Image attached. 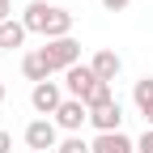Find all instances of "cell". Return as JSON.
<instances>
[{
  "label": "cell",
  "instance_id": "cell-10",
  "mask_svg": "<svg viewBox=\"0 0 153 153\" xmlns=\"http://www.w3.org/2000/svg\"><path fill=\"white\" fill-rule=\"evenodd\" d=\"M132 102H136V111L149 119V128H153V76H140L136 85H132Z\"/></svg>",
  "mask_w": 153,
  "mask_h": 153
},
{
  "label": "cell",
  "instance_id": "cell-16",
  "mask_svg": "<svg viewBox=\"0 0 153 153\" xmlns=\"http://www.w3.org/2000/svg\"><path fill=\"white\" fill-rule=\"evenodd\" d=\"M0 153H13V132L0 128Z\"/></svg>",
  "mask_w": 153,
  "mask_h": 153
},
{
  "label": "cell",
  "instance_id": "cell-11",
  "mask_svg": "<svg viewBox=\"0 0 153 153\" xmlns=\"http://www.w3.org/2000/svg\"><path fill=\"white\" fill-rule=\"evenodd\" d=\"M26 38H30V30L22 26V17H9V22L0 26V47H4V51H13V47H22Z\"/></svg>",
  "mask_w": 153,
  "mask_h": 153
},
{
  "label": "cell",
  "instance_id": "cell-17",
  "mask_svg": "<svg viewBox=\"0 0 153 153\" xmlns=\"http://www.w3.org/2000/svg\"><path fill=\"white\" fill-rule=\"evenodd\" d=\"M9 17H13V0H0V26L9 22Z\"/></svg>",
  "mask_w": 153,
  "mask_h": 153
},
{
  "label": "cell",
  "instance_id": "cell-12",
  "mask_svg": "<svg viewBox=\"0 0 153 153\" xmlns=\"http://www.w3.org/2000/svg\"><path fill=\"white\" fill-rule=\"evenodd\" d=\"M22 72H26V81H34V85L51 81V72H47V64H43L38 51H26V55H22Z\"/></svg>",
  "mask_w": 153,
  "mask_h": 153
},
{
  "label": "cell",
  "instance_id": "cell-13",
  "mask_svg": "<svg viewBox=\"0 0 153 153\" xmlns=\"http://www.w3.org/2000/svg\"><path fill=\"white\" fill-rule=\"evenodd\" d=\"M55 153H94V149H89V140H85V136H64Z\"/></svg>",
  "mask_w": 153,
  "mask_h": 153
},
{
  "label": "cell",
  "instance_id": "cell-1",
  "mask_svg": "<svg viewBox=\"0 0 153 153\" xmlns=\"http://www.w3.org/2000/svg\"><path fill=\"white\" fill-rule=\"evenodd\" d=\"M22 26L30 34H43V43H51V38H68L72 34V13L60 9V4H47V0H30L22 9Z\"/></svg>",
  "mask_w": 153,
  "mask_h": 153
},
{
  "label": "cell",
  "instance_id": "cell-9",
  "mask_svg": "<svg viewBox=\"0 0 153 153\" xmlns=\"http://www.w3.org/2000/svg\"><path fill=\"white\" fill-rule=\"evenodd\" d=\"M94 153H136V140L123 136V132H102V136H94L89 140Z\"/></svg>",
  "mask_w": 153,
  "mask_h": 153
},
{
  "label": "cell",
  "instance_id": "cell-7",
  "mask_svg": "<svg viewBox=\"0 0 153 153\" xmlns=\"http://www.w3.org/2000/svg\"><path fill=\"white\" fill-rule=\"evenodd\" d=\"M89 128L98 132V136L102 132H123V106H119V98L106 102V106H94L89 111Z\"/></svg>",
  "mask_w": 153,
  "mask_h": 153
},
{
  "label": "cell",
  "instance_id": "cell-2",
  "mask_svg": "<svg viewBox=\"0 0 153 153\" xmlns=\"http://www.w3.org/2000/svg\"><path fill=\"white\" fill-rule=\"evenodd\" d=\"M38 55H43V64H47V72L55 76V72H68V68H76L81 64V43L68 34V38H51V43H43L38 47Z\"/></svg>",
  "mask_w": 153,
  "mask_h": 153
},
{
  "label": "cell",
  "instance_id": "cell-14",
  "mask_svg": "<svg viewBox=\"0 0 153 153\" xmlns=\"http://www.w3.org/2000/svg\"><path fill=\"white\" fill-rule=\"evenodd\" d=\"M136 153H153V128H145V136L136 140Z\"/></svg>",
  "mask_w": 153,
  "mask_h": 153
},
{
  "label": "cell",
  "instance_id": "cell-4",
  "mask_svg": "<svg viewBox=\"0 0 153 153\" xmlns=\"http://www.w3.org/2000/svg\"><path fill=\"white\" fill-rule=\"evenodd\" d=\"M30 106L38 111V119H47V115L55 119V111L64 106V85H60V81H43V85H34V89H30Z\"/></svg>",
  "mask_w": 153,
  "mask_h": 153
},
{
  "label": "cell",
  "instance_id": "cell-5",
  "mask_svg": "<svg viewBox=\"0 0 153 153\" xmlns=\"http://www.w3.org/2000/svg\"><path fill=\"white\" fill-rule=\"evenodd\" d=\"M89 123V106L81 98H64V106L55 111V128L68 132V136H81V128Z\"/></svg>",
  "mask_w": 153,
  "mask_h": 153
},
{
  "label": "cell",
  "instance_id": "cell-15",
  "mask_svg": "<svg viewBox=\"0 0 153 153\" xmlns=\"http://www.w3.org/2000/svg\"><path fill=\"white\" fill-rule=\"evenodd\" d=\"M128 4H132V0H102V9H106V13H123Z\"/></svg>",
  "mask_w": 153,
  "mask_h": 153
},
{
  "label": "cell",
  "instance_id": "cell-6",
  "mask_svg": "<svg viewBox=\"0 0 153 153\" xmlns=\"http://www.w3.org/2000/svg\"><path fill=\"white\" fill-rule=\"evenodd\" d=\"M94 85H98V76H94L89 64H76V68L64 72V94H68V98H81V102H85Z\"/></svg>",
  "mask_w": 153,
  "mask_h": 153
},
{
  "label": "cell",
  "instance_id": "cell-8",
  "mask_svg": "<svg viewBox=\"0 0 153 153\" xmlns=\"http://www.w3.org/2000/svg\"><path fill=\"white\" fill-rule=\"evenodd\" d=\"M89 68H94V76H98V81L115 85V76L123 72V60H119V51H111V47H102V51H94V60H89Z\"/></svg>",
  "mask_w": 153,
  "mask_h": 153
},
{
  "label": "cell",
  "instance_id": "cell-18",
  "mask_svg": "<svg viewBox=\"0 0 153 153\" xmlns=\"http://www.w3.org/2000/svg\"><path fill=\"white\" fill-rule=\"evenodd\" d=\"M0 102H4V81H0Z\"/></svg>",
  "mask_w": 153,
  "mask_h": 153
},
{
  "label": "cell",
  "instance_id": "cell-3",
  "mask_svg": "<svg viewBox=\"0 0 153 153\" xmlns=\"http://www.w3.org/2000/svg\"><path fill=\"white\" fill-rule=\"evenodd\" d=\"M26 149L34 153H47V149H60V128H55V119H30L26 132H22Z\"/></svg>",
  "mask_w": 153,
  "mask_h": 153
}]
</instances>
